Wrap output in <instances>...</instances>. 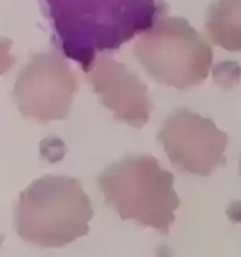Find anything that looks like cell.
Masks as SVG:
<instances>
[{
	"instance_id": "5",
	"label": "cell",
	"mask_w": 241,
	"mask_h": 257,
	"mask_svg": "<svg viewBox=\"0 0 241 257\" xmlns=\"http://www.w3.org/2000/svg\"><path fill=\"white\" fill-rule=\"evenodd\" d=\"M76 92L71 67L59 55L43 52L20 71L12 96L24 117L46 124L68 117Z\"/></svg>"
},
{
	"instance_id": "8",
	"label": "cell",
	"mask_w": 241,
	"mask_h": 257,
	"mask_svg": "<svg viewBox=\"0 0 241 257\" xmlns=\"http://www.w3.org/2000/svg\"><path fill=\"white\" fill-rule=\"evenodd\" d=\"M241 0H216L208 10L205 30L212 42L224 50H241Z\"/></svg>"
},
{
	"instance_id": "6",
	"label": "cell",
	"mask_w": 241,
	"mask_h": 257,
	"mask_svg": "<svg viewBox=\"0 0 241 257\" xmlns=\"http://www.w3.org/2000/svg\"><path fill=\"white\" fill-rule=\"evenodd\" d=\"M171 164L184 172L209 176L226 163L228 135L213 120L179 109L165 120L157 134Z\"/></svg>"
},
{
	"instance_id": "3",
	"label": "cell",
	"mask_w": 241,
	"mask_h": 257,
	"mask_svg": "<svg viewBox=\"0 0 241 257\" xmlns=\"http://www.w3.org/2000/svg\"><path fill=\"white\" fill-rule=\"evenodd\" d=\"M97 184L123 220L169 233L180 199L173 175L161 168L156 158L138 155L120 159L100 173Z\"/></svg>"
},
{
	"instance_id": "1",
	"label": "cell",
	"mask_w": 241,
	"mask_h": 257,
	"mask_svg": "<svg viewBox=\"0 0 241 257\" xmlns=\"http://www.w3.org/2000/svg\"><path fill=\"white\" fill-rule=\"evenodd\" d=\"M69 58L87 71L97 52L115 50L156 23L161 0H46Z\"/></svg>"
},
{
	"instance_id": "9",
	"label": "cell",
	"mask_w": 241,
	"mask_h": 257,
	"mask_svg": "<svg viewBox=\"0 0 241 257\" xmlns=\"http://www.w3.org/2000/svg\"><path fill=\"white\" fill-rule=\"evenodd\" d=\"M12 44L14 42L11 39L0 36V76L10 71L16 62V58L11 54Z\"/></svg>"
},
{
	"instance_id": "7",
	"label": "cell",
	"mask_w": 241,
	"mask_h": 257,
	"mask_svg": "<svg viewBox=\"0 0 241 257\" xmlns=\"http://www.w3.org/2000/svg\"><path fill=\"white\" fill-rule=\"evenodd\" d=\"M85 72L95 93L116 119L138 130L148 123L152 112L148 87L124 63L101 55Z\"/></svg>"
},
{
	"instance_id": "2",
	"label": "cell",
	"mask_w": 241,
	"mask_h": 257,
	"mask_svg": "<svg viewBox=\"0 0 241 257\" xmlns=\"http://www.w3.org/2000/svg\"><path fill=\"white\" fill-rule=\"evenodd\" d=\"M91 199L76 179L47 175L20 193L15 225L24 241L40 248H61L89 232Z\"/></svg>"
},
{
	"instance_id": "4",
	"label": "cell",
	"mask_w": 241,
	"mask_h": 257,
	"mask_svg": "<svg viewBox=\"0 0 241 257\" xmlns=\"http://www.w3.org/2000/svg\"><path fill=\"white\" fill-rule=\"evenodd\" d=\"M139 63L160 84L185 89L209 75L213 51L183 18H165L147 30L135 46Z\"/></svg>"
}]
</instances>
